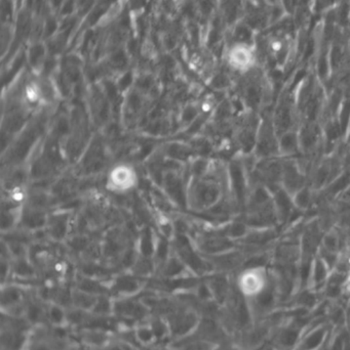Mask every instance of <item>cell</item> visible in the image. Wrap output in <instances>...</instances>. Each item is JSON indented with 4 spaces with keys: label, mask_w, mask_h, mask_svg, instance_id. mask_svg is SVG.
Instances as JSON below:
<instances>
[{
    "label": "cell",
    "mask_w": 350,
    "mask_h": 350,
    "mask_svg": "<svg viewBox=\"0 0 350 350\" xmlns=\"http://www.w3.org/2000/svg\"><path fill=\"white\" fill-rule=\"evenodd\" d=\"M139 185L137 170L129 162H117L107 170L105 187L115 195H127Z\"/></svg>",
    "instance_id": "obj_1"
},
{
    "label": "cell",
    "mask_w": 350,
    "mask_h": 350,
    "mask_svg": "<svg viewBox=\"0 0 350 350\" xmlns=\"http://www.w3.org/2000/svg\"><path fill=\"white\" fill-rule=\"evenodd\" d=\"M226 63L232 71L247 75L256 69L258 63L256 49L247 41H238L228 49Z\"/></svg>",
    "instance_id": "obj_2"
},
{
    "label": "cell",
    "mask_w": 350,
    "mask_h": 350,
    "mask_svg": "<svg viewBox=\"0 0 350 350\" xmlns=\"http://www.w3.org/2000/svg\"><path fill=\"white\" fill-rule=\"evenodd\" d=\"M268 284V271L264 265L247 267L238 275V288L247 297H258L266 291Z\"/></svg>",
    "instance_id": "obj_3"
},
{
    "label": "cell",
    "mask_w": 350,
    "mask_h": 350,
    "mask_svg": "<svg viewBox=\"0 0 350 350\" xmlns=\"http://www.w3.org/2000/svg\"><path fill=\"white\" fill-rule=\"evenodd\" d=\"M106 150L101 143H90V148L86 150L82 157V170H86L88 174H95L100 172L106 164Z\"/></svg>",
    "instance_id": "obj_4"
},
{
    "label": "cell",
    "mask_w": 350,
    "mask_h": 350,
    "mask_svg": "<svg viewBox=\"0 0 350 350\" xmlns=\"http://www.w3.org/2000/svg\"><path fill=\"white\" fill-rule=\"evenodd\" d=\"M279 153L282 158H296L300 156L299 133L297 129L282 133L279 137Z\"/></svg>",
    "instance_id": "obj_5"
},
{
    "label": "cell",
    "mask_w": 350,
    "mask_h": 350,
    "mask_svg": "<svg viewBox=\"0 0 350 350\" xmlns=\"http://www.w3.org/2000/svg\"><path fill=\"white\" fill-rule=\"evenodd\" d=\"M291 44L285 36H275L268 41L267 49L269 55L279 64L285 65L290 55Z\"/></svg>",
    "instance_id": "obj_6"
},
{
    "label": "cell",
    "mask_w": 350,
    "mask_h": 350,
    "mask_svg": "<svg viewBox=\"0 0 350 350\" xmlns=\"http://www.w3.org/2000/svg\"><path fill=\"white\" fill-rule=\"evenodd\" d=\"M316 197L318 193L310 187V185H308L299 189L295 195L292 196V201L296 210L304 213L312 209V206L316 203Z\"/></svg>",
    "instance_id": "obj_7"
},
{
    "label": "cell",
    "mask_w": 350,
    "mask_h": 350,
    "mask_svg": "<svg viewBox=\"0 0 350 350\" xmlns=\"http://www.w3.org/2000/svg\"><path fill=\"white\" fill-rule=\"evenodd\" d=\"M49 228V234H51L55 240L65 238L69 226V219L66 214H55L49 216V221L47 224Z\"/></svg>",
    "instance_id": "obj_8"
},
{
    "label": "cell",
    "mask_w": 350,
    "mask_h": 350,
    "mask_svg": "<svg viewBox=\"0 0 350 350\" xmlns=\"http://www.w3.org/2000/svg\"><path fill=\"white\" fill-rule=\"evenodd\" d=\"M47 59V47L42 43L32 44L28 51V62L34 70H42Z\"/></svg>",
    "instance_id": "obj_9"
},
{
    "label": "cell",
    "mask_w": 350,
    "mask_h": 350,
    "mask_svg": "<svg viewBox=\"0 0 350 350\" xmlns=\"http://www.w3.org/2000/svg\"><path fill=\"white\" fill-rule=\"evenodd\" d=\"M343 290H345V293L350 297V267L349 271H347L345 282H343Z\"/></svg>",
    "instance_id": "obj_10"
},
{
    "label": "cell",
    "mask_w": 350,
    "mask_h": 350,
    "mask_svg": "<svg viewBox=\"0 0 350 350\" xmlns=\"http://www.w3.org/2000/svg\"><path fill=\"white\" fill-rule=\"evenodd\" d=\"M62 317H63V314H62L61 310H58V308H53L51 310V318H53V321H61Z\"/></svg>",
    "instance_id": "obj_11"
}]
</instances>
